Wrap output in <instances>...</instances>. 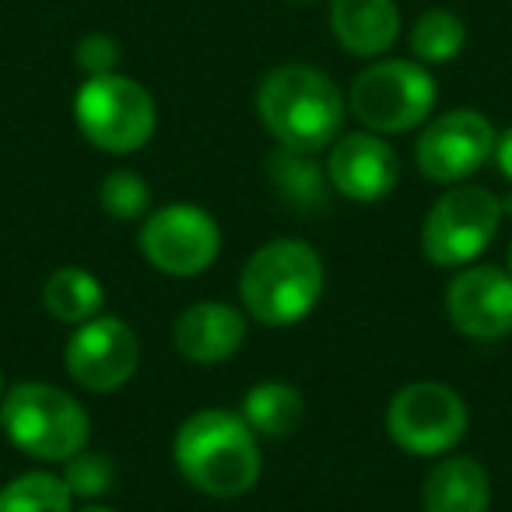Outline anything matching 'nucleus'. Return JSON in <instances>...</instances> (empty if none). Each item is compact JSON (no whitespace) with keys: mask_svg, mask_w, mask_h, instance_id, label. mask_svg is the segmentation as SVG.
Returning <instances> with one entry per match:
<instances>
[{"mask_svg":"<svg viewBox=\"0 0 512 512\" xmlns=\"http://www.w3.org/2000/svg\"><path fill=\"white\" fill-rule=\"evenodd\" d=\"M330 32L362 60H379L400 39L397 0H330Z\"/></svg>","mask_w":512,"mask_h":512,"instance_id":"obj_15","label":"nucleus"},{"mask_svg":"<svg viewBox=\"0 0 512 512\" xmlns=\"http://www.w3.org/2000/svg\"><path fill=\"white\" fill-rule=\"evenodd\" d=\"M327 179L337 193L355 204L383 200L400 179V158L390 144L372 130L344 134L330 144Z\"/></svg>","mask_w":512,"mask_h":512,"instance_id":"obj_13","label":"nucleus"},{"mask_svg":"<svg viewBox=\"0 0 512 512\" xmlns=\"http://www.w3.org/2000/svg\"><path fill=\"white\" fill-rule=\"evenodd\" d=\"M0 425L4 435L32 460L64 463L88 446L85 407L50 383H15L0 400Z\"/></svg>","mask_w":512,"mask_h":512,"instance_id":"obj_4","label":"nucleus"},{"mask_svg":"<svg viewBox=\"0 0 512 512\" xmlns=\"http://www.w3.org/2000/svg\"><path fill=\"white\" fill-rule=\"evenodd\" d=\"M498 162V172H502L505 179L512 183V127L505 130V134H498L495 141V155H491Z\"/></svg>","mask_w":512,"mask_h":512,"instance_id":"obj_25","label":"nucleus"},{"mask_svg":"<svg viewBox=\"0 0 512 512\" xmlns=\"http://www.w3.org/2000/svg\"><path fill=\"white\" fill-rule=\"evenodd\" d=\"M179 355L197 365H218L228 362L246 341V316L225 302H197L183 309L172 330Z\"/></svg>","mask_w":512,"mask_h":512,"instance_id":"obj_14","label":"nucleus"},{"mask_svg":"<svg viewBox=\"0 0 512 512\" xmlns=\"http://www.w3.org/2000/svg\"><path fill=\"white\" fill-rule=\"evenodd\" d=\"M306 400L288 383H260L242 397V421L264 439H285L302 425Z\"/></svg>","mask_w":512,"mask_h":512,"instance_id":"obj_17","label":"nucleus"},{"mask_svg":"<svg viewBox=\"0 0 512 512\" xmlns=\"http://www.w3.org/2000/svg\"><path fill=\"white\" fill-rule=\"evenodd\" d=\"M435 78L418 60H376L351 81L348 106L372 134H407L435 109Z\"/></svg>","mask_w":512,"mask_h":512,"instance_id":"obj_6","label":"nucleus"},{"mask_svg":"<svg viewBox=\"0 0 512 512\" xmlns=\"http://www.w3.org/2000/svg\"><path fill=\"white\" fill-rule=\"evenodd\" d=\"M239 295L246 313L264 327H295L323 295V260L309 242L274 239L242 267Z\"/></svg>","mask_w":512,"mask_h":512,"instance_id":"obj_3","label":"nucleus"},{"mask_svg":"<svg viewBox=\"0 0 512 512\" xmlns=\"http://www.w3.org/2000/svg\"><path fill=\"white\" fill-rule=\"evenodd\" d=\"M137 246L155 271L172 274V278H193L218 260L221 232L218 221L204 207L165 204L144 218Z\"/></svg>","mask_w":512,"mask_h":512,"instance_id":"obj_9","label":"nucleus"},{"mask_svg":"<svg viewBox=\"0 0 512 512\" xmlns=\"http://www.w3.org/2000/svg\"><path fill=\"white\" fill-rule=\"evenodd\" d=\"M267 172H271L278 193L299 211H320L327 204V183L323 169L316 165V155L292 148H278L267 158Z\"/></svg>","mask_w":512,"mask_h":512,"instance_id":"obj_19","label":"nucleus"},{"mask_svg":"<svg viewBox=\"0 0 512 512\" xmlns=\"http://www.w3.org/2000/svg\"><path fill=\"white\" fill-rule=\"evenodd\" d=\"M74 123L81 137L109 155H130L155 134L158 109L151 92L127 74L85 78L74 95Z\"/></svg>","mask_w":512,"mask_h":512,"instance_id":"obj_5","label":"nucleus"},{"mask_svg":"<svg viewBox=\"0 0 512 512\" xmlns=\"http://www.w3.org/2000/svg\"><path fill=\"white\" fill-rule=\"evenodd\" d=\"M43 306L53 320L81 327V323H88V320L99 316L102 285H99L95 274L81 271V267H60V271H53L50 281H46Z\"/></svg>","mask_w":512,"mask_h":512,"instance_id":"obj_18","label":"nucleus"},{"mask_svg":"<svg viewBox=\"0 0 512 512\" xmlns=\"http://www.w3.org/2000/svg\"><path fill=\"white\" fill-rule=\"evenodd\" d=\"M67 372L78 386L92 393H113L130 383L141 365L137 334L116 316H95L81 323L67 341Z\"/></svg>","mask_w":512,"mask_h":512,"instance_id":"obj_11","label":"nucleus"},{"mask_svg":"<svg viewBox=\"0 0 512 512\" xmlns=\"http://www.w3.org/2000/svg\"><path fill=\"white\" fill-rule=\"evenodd\" d=\"M60 477H64L67 491H71L74 498H99L109 491L116 470H113V463H109V456L85 453V449H81L78 456L64 460V474Z\"/></svg>","mask_w":512,"mask_h":512,"instance_id":"obj_23","label":"nucleus"},{"mask_svg":"<svg viewBox=\"0 0 512 512\" xmlns=\"http://www.w3.org/2000/svg\"><path fill=\"white\" fill-rule=\"evenodd\" d=\"M99 200H102V211H106L109 218H120V221H137V218H148L151 214L148 183L130 169L109 172L99 186Z\"/></svg>","mask_w":512,"mask_h":512,"instance_id":"obj_22","label":"nucleus"},{"mask_svg":"<svg viewBox=\"0 0 512 512\" xmlns=\"http://www.w3.org/2000/svg\"><path fill=\"white\" fill-rule=\"evenodd\" d=\"M467 432V404L446 383H411L386 407V435L411 456H442Z\"/></svg>","mask_w":512,"mask_h":512,"instance_id":"obj_8","label":"nucleus"},{"mask_svg":"<svg viewBox=\"0 0 512 512\" xmlns=\"http://www.w3.org/2000/svg\"><path fill=\"white\" fill-rule=\"evenodd\" d=\"M467 46V25L446 8H428L411 25V53L418 64H449Z\"/></svg>","mask_w":512,"mask_h":512,"instance_id":"obj_20","label":"nucleus"},{"mask_svg":"<svg viewBox=\"0 0 512 512\" xmlns=\"http://www.w3.org/2000/svg\"><path fill=\"white\" fill-rule=\"evenodd\" d=\"M292 4H313V0H292Z\"/></svg>","mask_w":512,"mask_h":512,"instance_id":"obj_30","label":"nucleus"},{"mask_svg":"<svg viewBox=\"0 0 512 512\" xmlns=\"http://www.w3.org/2000/svg\"><path fill=\"white\" fill-rule=\"evenodd\" d=\"M179 474L211 498H239L260 481V446L242 414L207 407L179 425L172 442Z\"/></svg>","mask_w":512,"mask_h":512,"instance_id":"obj_2","label":"nucleus"},{"mask_svg":"<svg viewBox=\"0 0 512 512\" xmlns=\"http://www.w3.org/2000/svg\"><path fill=\"white\" fill-rule=\"evenodd\" d=\"M74 495L64 477L32 470L0 488V512H71Z\"/></svg>","mask_w":512,"mask_h":512,"instance_id":"obj_21","label":"nucleus"},{"mask_svg":"<svg viewBox=\"0 0 512 512\" xmlns=\"http://www.w3.org/2000/svg\"><path fill=\"white\" fill-rule=\"evenodd\" d=\"M488 470L470 456H449L432 467L421 488L425 512H488Z\"/></svg>","mask_w":512,"mask_h":512,"instance_id":"obj_16","label":"nucleus"},{"mask_svg":"<svg viewBox=\"0 0 512 512\" xmlns=\"http://www.w3.org/2000/svg\"><path fill=\"white\" fill-rule=\"evenodd\" d=\"M495 127L484 113L477 109H449V113L435 116L425 123L418 137V169L425 172L432 183L456 186L470 179L491 155H495Z\"/></svg>","mask_w":512,"mask_h":512,"instance_id":"obj_10","label":"nucleus"},{"mask_svg":"<svg viewBox=\"0 0 512 512\" xmlns=\"http://www.w3.org/2000/svg\"><path fill=\"white\" fill-rule=\"evenodd\" d=\"M446 316L470 341H498L512 330V274L491 264L463 267L446 288Z\"/></svg>","mask_w":512,"mask_h":512,"instance_id":"obj_12","label":"nucleus"},{"mask_svg":"<svg viewBox=\"0 0 512 512\" xmlns=\"http://www.w3.org/2000/svg\"><path fill=\"white\" fill-rule=\"evenodd\" d=\"M256 113L278 148L316 155L341 137L344 95L320 67L281 64L256 88Z\"/></svg>","mask_w":512,"mask_h":512,"instance_id":"obj_1","label":"nucleus"},{"mask_svg":"<svg viewBox=\"0 0 512 512\" xmlns=\"http://www.w3.org/2000/svg\"><path fill=\"white\" fill-rule=\"evenodd\" d=\"M0 400H4V376H0Z\"/></svg>","mask_w":512,"mask_h":512,"instance_id":"obj_28","label":"nucleus"},{"mask_svg":"<svg viewBox=\"0 0 512 512\" xmlns=\"http://www.w3.org/2000/svg\"><path fill=\"white\" fill-rule=\"evenodd\" d=\"M502 214H512V197H502Z\"/></svg>","mask_w":512,"mask_h":512,"instance_id":"obj_27","label":"nucleus"},{"mask_svg":"<svg viewBox=\"0 0 512 512\" xmlns=\"http://www.w3.org/2000/svg\"><path fill=\"white\" fill-rule=\"evenodd\" d=\"M81 512H116V509H102V505H85Z\"/></svg>","mask_w":512,"mask_h":512,"instance_id":"obj_26","label":"nucleus"},{"mask_svg":"<svg viewBox=\"0 0 512 512\" xmlns=\"http://www.w3.org/2000/svg\"><path fill=\"white\" fill-rule=\"evenodd\" d=\"M502 225V197L474 183H456L421 225V253L435 267H467L488 249Z\"/></svg>","mask_w":512,"mask_h":512,"instance_id":"obj_7","label":"nucleus"},{"mask_svg":"<svg viewBox=\"0 0 512 512\" xmlns=\"http://www.w3.org/2000/svg\"><path fill=\"white\" fill-rule=\"evenodd\" d=\"M509 274H512V246H509Z\"/></svg>","mask_w":512,"mask_h":512,"instance_id":"obj_29","label":"nucleus"},{"mask_svg":"<svg viewBox=\"0 0 512 512\" xmlns=\"http://www.w3.org/2000/svg\"><path fill=\"white\" fill-rule=\"evenodd\" d=\"M74 64L81 67L85 78H99V74H113L120 64V43L106 32H88L74 46Z\"/></svg>","mask_w":512,"mask_h":512,"instance_id":"obj_24","label":"nucleus"}]
</instances>
